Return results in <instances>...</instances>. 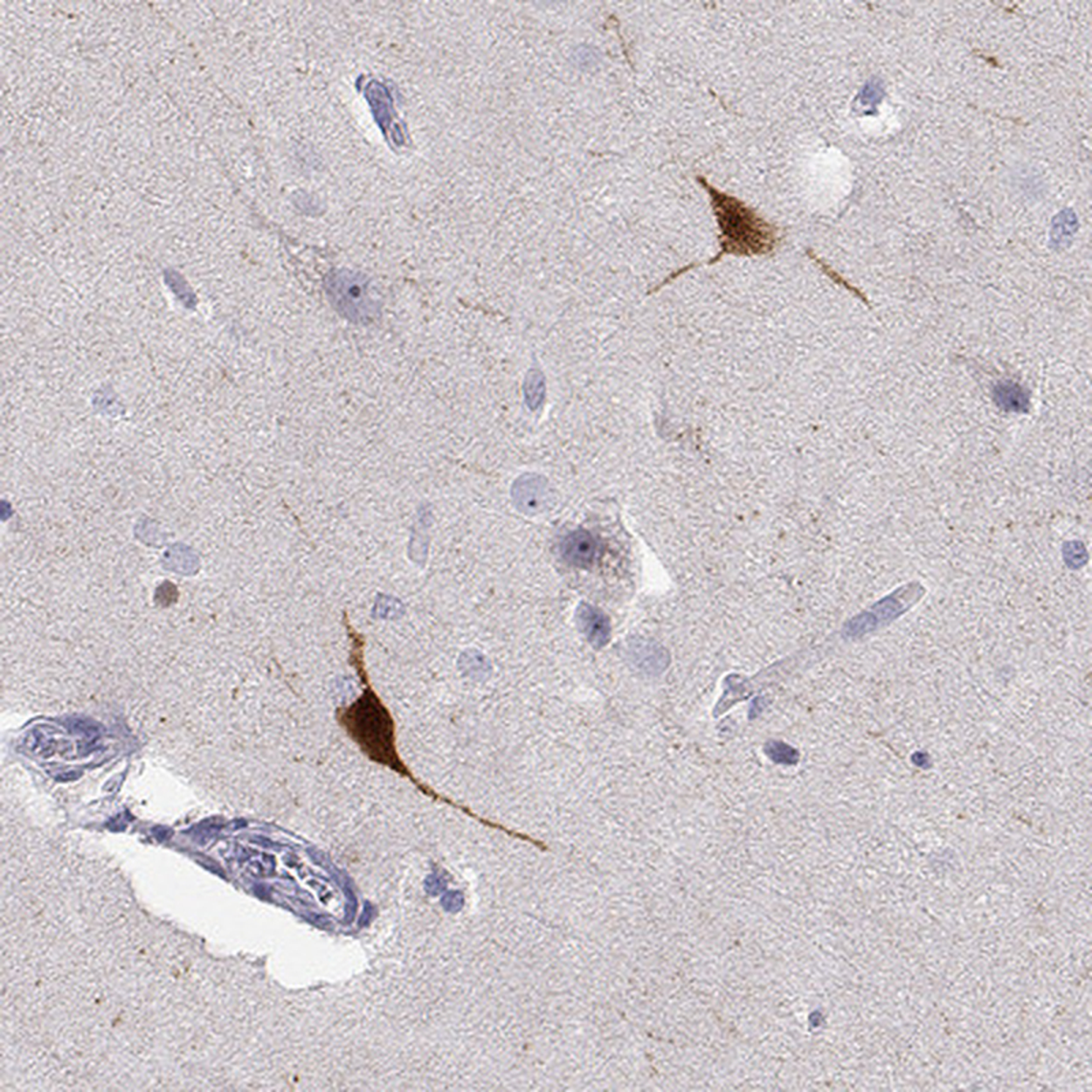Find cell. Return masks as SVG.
Returning a JSON list of instances; mask_svg holds the SVG:
<instances>
[{"mask_svg": "<svg viewBox=\"0 0 1092 1092\" xmlns=\"http://www.w3.org/2000/svg\"><path fill=\"white\" fill-rule=\"evenodd\" d=\"M695 181L708 193L718 227V253L705 264L712 266L725 256H768L778 249L781 237L773 223L737 197L715 188L702 175Z\"/></svg>", "mask_w": 1092, "mask_h": 1092, "instance_id": "cell-1", "label": "cell"}, {"mask_svg": "<svg viewBox=\"0 0 1092 1092\" xmlns=\"http://www.w3.org/2000/svg\"><path fill=\"white\" fill-rule=\"evenodd\" d=\"M329 295L337 310L354 321L373 319L378 310L377 301L368 281L353 272L335 273L329 281Z\"/></svg>", "mask_w": 1092, "mask_h": 1092, "instance_id": "cell-2", "label": "cell"}, {"mask_svg": "<svg viewBox=\"0 0 1092 1092\" xmlns=\"http://www.w3.org/2000/svg\"><path fill=\"white\" fill-rule=\"evenodd\" d=\"M596 541L586 531H575L563 543L564 559L579 567L591 564L596 557Z\"/></svg>", "mask_w": 1092, "mask_h": 1092, "instance_id": "cell-3", "label": "cell"}, {"mask_svg": "<svg viewBox=\"0 0 1092 1092\" xmlns=\"http://www.w3.org/2000/svg\"><path fill=\"white\" fill-rule=\"evenodd\" d=\"M582 621L584 623L590 639L597 643L605 642L608 637V623L604 616L599 615L598 612L594 609L586 608L582 615Z\"/></svg>", "mask_w": 1092, "mask_h": 1092, "instance_id": "cell-4", "label": "cell"}, {"mask_svg": "<svg viewBox=\"0 0 1092 1092\" xmlns=\"http://www.w3.org/2000/svg\"><path fill=\"white\" fill-rule=\"evenodd\" d=\"M543 494H545V490L537 480H526L524 482H519L516 497L521 499L522 506L537 508L540 507L541 500L543 499Z\"/></svg>", "mask_w": 1092, "mask_h": 1092, "instance_id": "cell-5", "label": "cell"}]
</instances>
